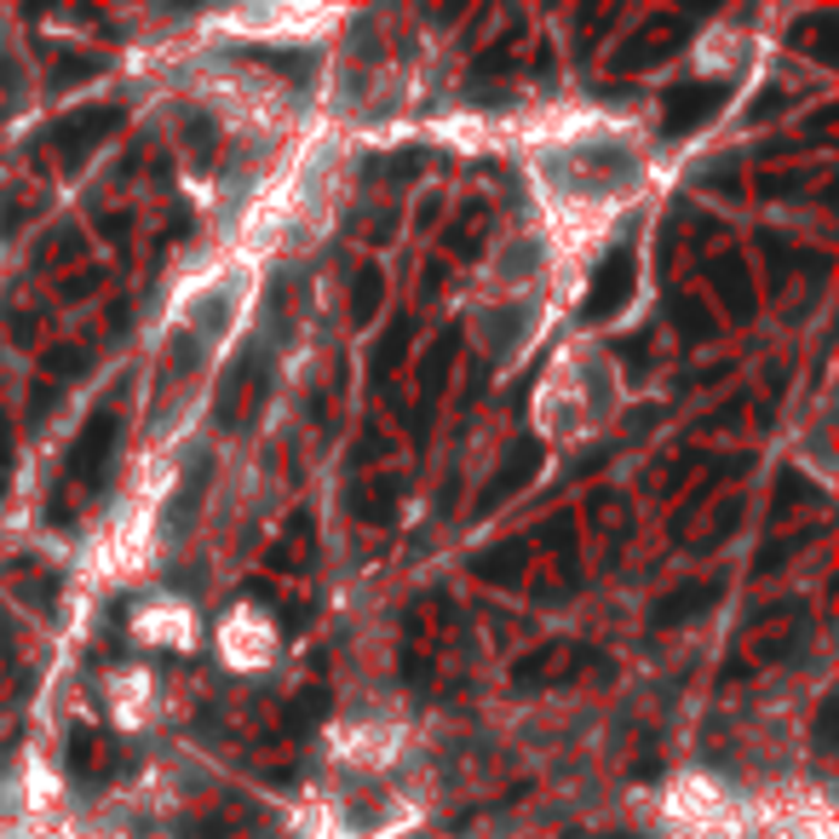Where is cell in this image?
Returning <instances> with one entry per match:
<instances>
[{
	"mask_svg": "<svg viewBox=\"0 0 839 839\" xmlns=\"http://www.w3.org/2000/svg\"><path fill=\"white\" fill-rule=\"evenodd\" d=\"M730 104V87L725 81H701V87H673L667 92V139H685V132H696L701 121H713L719 110Z\"/></svg>",
	"mask_w": 839,
	"mask_h": 839,
	"instance_id": "1",
	"label": "cell"
},
{
	"mask_svg": "<svg viewBox=\"0 0 839 839\" xmlns=\"http://www.w3.org/2000/svg\"><path fill=\"white\" fill-rule=\"evenodd\" d=\"M627 293H632V248L621 242L610 259L598 264V277H592V293H587V306H581V317L587 322H603V317H616L621 306H627Z\"/></svg>",
	"mask_w": 839,
	"mask_h": 839,
	"instance_id": "2",
	"label": "cell"
},
{
	"mask_svg": "<svg viewBox=\"0 0 839 839\" xmlns=\"http://www.w3.org/2000/svg\"><path fill=\"white\" fill-rule=\"evenodd\" d=\"M110 443H116V414L110 409H98L81 431V443L70 449V472L81 483H104V460H110Z\"/></svg>",
	"mask_w": 839,
	"mask_h": 839,
	"instance_id": "3",
	"label": "cell"
},
{
	"mask_svg": "<svg viewBox=\"0 0 839 839\" xmlns=\"http://www.w3.org/2000/svg\"><path fill=\"white\" fill-rule=\"evenodd\" d=\"M685 29H690L685 18L667 12V18H661V23H650V29H645V36L632 41L627 52H616V70H645L650 58H667V52H673V41H685Z\"/></svg>",
	"mask_w": 839,
	"mask_h": 839,
	"instance_id": "4",
	"label": "cell"
},
{
	"mask_svg": "<svg viewBox=\"0 0 839 839\" xmlns=\"http://www.w3.org/2000/svg\"><path fill=\"white\" fill-rule=\"evenodd\" d=\"M535 466H541V443H523V449H512V455H507V466H500V478H495V483L478 495V512H495L507 495H518V489L535 478Z\"/></svg>",
	"mask_w": 839,
	"mask_h": 839,
	"instance_id": "5",
	"label": "cell"
},
{
	"mask_svg": "<svg viewBox=\"0 0 839 839\" xmlns=\"http://www.w3.org/2000/svg\"><path fill=\"white\" fill-rule=\"evenodd\" d=\"M110 127H121V110H81V116H70V121H58V127H52V139L63 144V156L76 161L92 139H104Z\"/></svg>",
	"mask_w": 839,
	"mask_h": 839,
	"instance_id": "6",
	"label": "cell"
},
{
	"mask_svg": "<svg viewBox=\"0 0 839 839\" xmlns=\"http://www.w3.org/2000/svg\"><path fill=\"white\" fill-rule=\"evenodd\" d=\"M455 351H460V328H443L438 333V346H431V357H426V368H420V386H426V402L443 391V374H449V362H455Z\"/></svg>",
	"mask_w": 839,
	"mask_h": 839,
	"instance_id": "7",
	"label": "cell"
},
{
	"mask_svg": "<svg viewBox=\"0 0 839 839\" xmlns=\"http://www.w3.org/2000/svg\"><path fill=\"white\" fill-rule=\"evenodd\" d=\"M713 598H719V581L685 587V592H673V603H656V627H673V621H685V616H696V610H708Z\"/></svg>",
	"mask_w": 839,
	"mask_h": 839,
	"instance_id": "8",
	"label": "cell"
},
{
	"mask_svg": "<svg viewBox=\"0 0 839 839\" xmlns=\"http://www.w3.org/2000/svg\"><path fill=\"white\" fill-rule=\"evenodd\" d=\"M719 293H725V306L736 317H753V293L742 282V259H719Z\"/></svg>",
	"mask_w": 839,
	"mask_h": 839,
	"instance_id": "9",
	"label": "cell"
},
{
	"mask_svg": "<svg viewBox=\"0 0 839 839\" xmlns=\"http://www.w3.org/2000/svg\"><path fill=\"white\" fill-rule=\"evenodd\" d=\"M472 576H483V581H518L523 576V552L518 547H495L489 558H472Z\"/></svg>",
	"mask_w": 839,
	"mask_h": 839,
	"instance_id": "10",
	"label": "cell"
},
{
	"mask_svg": "<svg viewBox=\"0 0 839 839\" xmlns=\"http://www.w3.org/2000/svg\"><path fill=\"white\" fill-rule=\"evenodd\" d=\"M409 340H414V322H391V333L374 346V357H368V362H374V374H391V368L402 362V351H409Z\"/></svg>",
	"mask_w": 839,
	"mask_h": 839,
	"instance_id": "11",
	"label": "cell"
},
{
	"mask_svg": "<svg viewBox=\"0 0 839 839\" xmlns=\"http://www.w3.org/2000/svg\"><path fill=\"white\" fill-rule=\"evenodd\" d=\"M380 293H386V282H380V264H362L357 271V293H351V311H357V322H368L380 311Z\"/></svg>",
	"mask_w": 839,
	"mask_h": 839,
	"instance_id": "12",
	"label": "cell"
},
{
	"mask_svg": "<svg viewBox=\"0 0 839 839\" xmlns=\"http://www.w3.org/2000/svg\"><path fill=\"white\" fill-rule=\"evenodd\" d=\"M374 173H391V179H414V173H426V150H409V156L374 161Z\"/></svg>",
	"mask_w": 839,
	"mask_h": 839,
	"instance_id": "13",
	"label": "cell"
},
{
	"mask_svg": "<svg viewBox=\"0 0 839 839\" xmlns=\"http://www.w3.org/2000/svg\"><path fill=\"white\" fill-rule=\"evenodd\" d=\"M98 70V58H63V63H52V87H70V81H87Z\"/></svg>",
	"mask_w": 839,
	"mask_h": 839,
	"instance_id": "14",
	"label": "cell"
},
{
	"mask_svg": "<svg viewBox=\"0 0 839 839\" xmlns=\"http://www.w3.org/2000/svg\"><path fill=\"white\" fill-rule=\"evenodd\" d=\"M81 362H87V351H81V346H63V351H52V357H47V368H52V374H58V380H70V374H81Z\"/></svg>",
	"mask_w": 839,
	"mask_h": 839,
	"instance_id": "15",
	"label": "cell"
},
{
	"mask_svg": "<svg viewBox=\"0 0 839 839\" xmlns=\"http://www.w3.org/2000/svg\"><path fill=\"white\" fill-rule=\"evenodd\" d=\"M782 104H788V92H777V87H770V92H765V98H759V104H753V110H748V121H770V116H777V110H782Z\"/></svg>",
	"mask_w": 839,
	"mask_h": 839,
	"instance_id": "16",
	"label": "cell"
},
{
	"mask_svg": "<svg viewBox=\"0 0 839 839\" xmlns=\"http://www.w3.org/2000/svg\"><path fill=\"white\" fill-rule=\"evenodd\" d=\"M259 58H264V63H271V70H288V58H277V52H259ZM293 76H299V81H306V76H311V58H306V63H293Z\"/></svg>",
	"mask_w": 839,
	"mask_h": 839,
	"instance_id": "17",
	"label": "cell"
}]
</instances>
